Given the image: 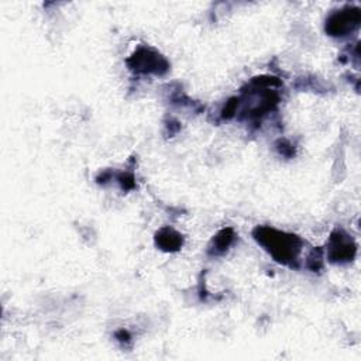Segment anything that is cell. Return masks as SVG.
Wrapping results in <instances>:
<instances>
[{"mask_svg": "<svg viewBox=\"0 0 361 361\" xmlns=\"http://www.w3.org/2000/svg\"><path fill=\"white\" fill-rule=\"evenodd\" d=\"M254 237L278 262L296 267V259L302 247V241L296 235L271 227H257L254 230Z\"/></svg>", "mask_w": 361, "mask_h": 361, "instance_id": "1", "label": "cell"}, {"mask_svg": "<svg viewBox=\"0 0 361 361\" xmlns=\"http://www.w3.org/2000/svg\"><path fill=\"white\" fill-rule=\"evenodd\" d=\"M130 68L141 73H165L168 71V62L157 52L148 48H140L127 61Z\"/></svg>", "mask_w": 361, "mask_h": 361, "instance_id": "2", "label": "cell"}, {"mask_svg": "<svg viewBox=\"0 0 361 361\" xmlns=\"http://www.w3.org/2000/svg\"><path fill=\"white\" fill-rule=\"evenodd\" d=\"M361 13L358 8H343L329 17L326 21V31L330 35H345L355 30L360 24Z\"/></svg>", "mask_w": 361, "mask_h": 361, "instance_id": "3", "label": "cell"}, {"mask_svg": "<svg viewBox=\"0 0 361 361\" xmlns=\"http://www.w3.org/2000/svg\"><path fill=\"white\" fill-rule=\"evenodd\" d=\"M327 255L331 262H348L355 255V244L345 233L336 230L330 237Z\"/></svg>", "mask_w": 361, "mask_h": 361, "instance_id": "4", "label": "cell"}, {"mask_svg": "<svg viewBox=\"0 0 361 361\" xmlns=\"http://www.w3.org/2000/svg\"><path fill=\"white\" fill-rule=\"evenodd\" d=\"M155 240H157V244L161 247V250H165V251H176L182 245V235L169 227L159 230L157 233Z\"/></svg>", "mask_w": 361, "mask_h": 361, "instance_id": "5", "label": "cell"}, {"mask_svg": "<svg viewBox=\"0 0 361 361\" xmlns=\"http://www.w3.org/2000/svg\"><path fill=\"white\" fill-rule=\"evenodd\" d=\"M233 238H234V231L231 228H223L212 241V250L216 252V254H220V252H224L230 244L233 243Z\"/></svg>", "mask_w": 361, "mask_h": 361, "instance_id": "6", "label": "cell"}]
</instances>
